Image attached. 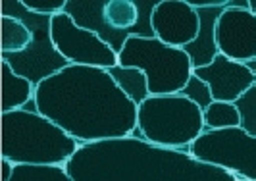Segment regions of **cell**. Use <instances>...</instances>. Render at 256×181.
<instances>
[{
  "label": "cell",
  "instance_id": "obj_10",
  "mask_svg": "<svg viewBox=\"0 0 256 181\" xmlns=\"http://www.w3.org/2000/svg\"><path fill=\"white\" fill-rule=\"evenodd\" d=\"M216 40L220 54L235 62L256 60V16L248 8H228L218 20Z\"/></svg>",
  "mask_w": 256,
  "mask_h": 181
},
{
  "label": "cell",
  "instance_id": "obj_6",
  "mask_svg": "<svg viewBox=\"0 0 256 181\" xmlns=\"http://www.w3.org/2000/svg\"><path fill=\"white\" fill-rule=\"evenodd\" d=\"M2 16H8L14 20L24 22L33 40L26 50L4 54L0 52V58L12 66V70L29 79L35 87H38L44 79L56 76L58 72L72 66L64 56L58 52L54 40H52V18L54 16H38V14L27 10L22 0H2Z\"/></svg>",
  "mask_w": 256,
  "mask_h": 181
},
{
  "label": "cell",
  "instance_id": "obj_3",
  "mask_svg": "<svg viewBox=\"0 0 256 181\" xmlns=\"http://www.w3.org/2000/svg\"><path fill=\"white\" fill-rule=\"evenodd\" d=\"M81 144L48 118L14 110L2 114V158L14 164L66 166Z\"/></svg>",
  "mask_w": 256,
  "mask_h": 181
},
{
  "label": "cell",
  "instance_id": "obj_12",
  "mask_svg": "<svg viewBox=\"0 0 256 181\" xmlns=\"http://www.w3.org/2000/svg\"><path fill=\"white\" fill-rule=\"evenodd\" d=\"M192 74L208 83L214 100L220 102H235L256 81L254 72L248 68V64L235 62L224 54H218L212 64L192 70Z\"/></svg>",
  "mask_w": 256,
  "mask_h": 181
},
{
  "label": "cell",
  "instance_id": "obj_23",
  "mask_svg": "<svg viewBox=\"0 0 256 181\" xmlns=\"http://www.w3.org/2000/svg\"><path fill=\"white\" fill-rule=\"evenodd\" d=\"M14 168H16V164H14L12 160L2 158V181H12Z\"/></svg>",
  "mask_w": 256,
  "mask_h": 181
},
{
  "label": "cell",
  "instance_id": "obj_4",
  "mask_svg": "<svg viewBox=\"0 0 256 181\" xmlns=\"http://www.w3.org/2000/svg\"><path fill=\"white\" fill-rule=\"evenodd\" d=\"M137 126L144 141L178 150H189L206 131L202 110L181 94L148 96L139 106Z\"/></svg>",
  "mask_w": 256,
  "mask_h": 181
},
{
  "label": "cell",
  "instance_id": "obj_2",
  "mask_svg": "<svg viewBox=\"0 0 256 181\" xmlns=\"http://www.w3.org/2000/svg\"><path fill=\"white\" fill-rule=\"evenodd\" d=\"M74 181H239L228 170L135 137L87 142L66 164Z\"/></svg>",
  "mask_w": 256,
  "mask_h": 181
},
{
  "label": "cell",
  "instance_id": "obj_24",
  "mask_svg": "<svg viewBox=\"0 0 256 181\" xmlns=\"http://www.w3.org/2000/svg\"><path fill=\"white\" fill-rule=\"evenodd\" d=\"M248 10L256 16V0H248Z\"/></svg>",
  "mask_w": 256,
  "mask_h": 181
},
{
  "label": "cell",
  "instance_id": "obj_15",
  "mask_svg": "<svg viewBox=\"0 0 256 181\" xmlns=\"http://www.w3.org/2000/svg\"><path fill=\"white\" fill-rule=\"evenodd\" d=\"M108 74L112 76V79L116 81V85L126 92L131 102H135L137 106H141L148 96H150V90H148V79L142 74L141 70L137 68H124V66H114L108 70Z\"/></svg>",
  "mask_w": 256,
  "mask_h": 181
},
{
  "label": "cell",
  "instance_id": "obj_13",
  "mask_svg": "<svg viewBox=\"0 0 256 181\" xmlns=\"http://www.w3.org/2000/svg\"><path fill=\"white\" fill-rule=\"evenodd\" d=\"M196 8L198 20H200V29L192 42H189L183 50L191 58L192 70L204 68L212 64L214 58L220 54L218 40H216V27H218L220 16L226 12L228 8L239 6V8H248V0H214V4H192Z\"/></svg>",
  "mask_w": 256,
  "mask_h": 181
},
{
  "label": "cell",
  "instance_id": "obj_17",
  "mask_svg": "<svg viewBox=\"0 0 256 181\" xmlns=\"http://www.w3.org/2000/svg\"><path fill=\"white\" fill-rule=\"evenodd\" d=\"M0 22H2V44H0V52L14 54V52L26 50L27 46L31 44V40H33V35L29 31V27L24 22L8 18V16H0Z\"/></svg>",
  "mask_w": 256,
  "mask_h": 181
},
{
  "label": "cell",
  "instance_id": "obj_7",
  "mask_svg": "<svg viewBox=\"0 0 256 181\" xmlns=\"http://www.w3.org/2000/svg\"><path fill=\"white\" fill-rule=\"evenodd\" d=\"M189 152L200 162L228 170L239 181H256V135L243 128L206 130Z\"/></svg>",
  "mask_w": 256,
  "mask_h": 181
},
{
  "label": "cell",
  "instance_id": "obj_18",
  "mask_svg": "<svg viewBox=\"0 0 256 181\" xmlns=\"http://www.w3.org/2000/svg\"><path fill=\"white\" fill-rule=\"evenodd\" d=\"M206 130H230V128H241V114L233 102H220L214 100L202 112Z\"/></svg>",
  "mask_w": 256,
  "mask_h": 181
},
{
  "label": "cell",
  "instance_id": "obj_8",
  "mask_svg": "<svg viewBox=\"0 0 256 181\" xmlns=\"http://www.w3.org/2000/svg\"><path fill=\"white\" fill-rule=\"evenodd\" d=\"M135 2L139 8V22L133 29H128V31L114 29L104 22L102 12L106 0H87V2L85 0H68L64 14H68L76 22V26L96 33L116 54H120L129 37H154L152 12L158 6V0H135Z\"/></svg>",
  "mask_w": 256,
  "mask_h": 181
},
{
  "label": "cell",
  "instance_id": "obj_21",
  "mask_svg": "<svg viewBox=\"0 0 256 181\" xmlns=\"http://www.w3.org/2000/svg\"><path fill=\"white\" fill-rule=\"evenodd\" d=\"M180 94L196 104L202 112H204L210 104L214 102V96H212V90L208 87V83H204L202 79L198 78V76H194V74H192L191 79L187 81V85L181 89Z\"/></svg>",
  "mask_w": 256,
  "mask_h": 181
},
{
  "label": "cell",
  "instance_id": "obj_14",
  "mask_svg": "<svg viewBox=\"0 0 256 181\" xmlns=\"http://www.w3.org/2000/svg\"><path fill=\"white\" fill-rule=\"evenodd\" d=\"M2 66V114L22 110L33 96H35V85L29 79L18 76L12 66L0 60Z\"/></svg>",
  "mask_w": 256,
  "mask_h": 181
},
{
  "label": "cell",
  "instance_id": "obj_19",
  "mask_svg": "<svg viewBox=\"0 0 256 181\" xmlns=\"http://www.w3.org/2000/svg\"><path fill=\"white\" fill-rule=\"evenodd\" d=\"M12 181H74L66 166H38V164H16Z\"/></svg>",
  "mask_w": 256,
  "mask_h": 181
},
{
  "label": "cell",
  "instance_id": "obj_1",
  "mask_svg": "<svg viewBox=\"0 0 256 181\" xmlns=\"http://www.w3.org/2000/svg\"><path fill=\"white\" fill-rule=\"evenodd\" d=\"M35 98L38 114L79 144L129 137L137 128L139 106L102 68L68 66L38 85Z\"/></svg>",
  "mask_w": 256,
  "mask_h": 181
},
{
  "label": "cell",
  "instance_id": "obj_11",
  "mask_svg": "<svg viewBox=\"0 0 256 181\" xmlns=\"http://www.w3.org/2000/svg\"><path fill=\"white\" fill-rule=\"evenodd\" d=\"M152 29L164 44L185 48L200 29L198 12L187 0H160L152 12Z\"/></svg>",
  "mask_w": 256,
  "mask_h": 181
},
{
  "label": "cell",
  "instance_id": "obj_16",
  "mask_svg": "<svg viewBox=\"0 0 256 181\" xmlns=\"http://www.w3.org/2000/svg\"><path fill=\"white\" fill-rule=\"evenodd\" d=\"M102 16L110 27L128 31L139 22V8L135 0H106Z\"/></svg>",
  "mask_w": 256,
  "mask_h": 181
},
{
  "label": "cell",
  "instance_id": "obj_22",
  "mask_svg": "<svg viewBox=\"0 0 256 181\" xmlns=\"http://www.w3.org/2000/svg\"><path fill=\"white\" fill-rule=\"evenodd\" d=\"M27 10L38 14V16H58L64 14L66 2L68 0H58V2H31V0H22Z\"/></svg>",
  "mask_w": 256,
  "mask_h": 181
},
{
  "label": "cell",
  "instance_id": "obj_9",
  "mask_svg": "<svg viewBox=\"0 0 256 181\" xmlns=\"http://www.w3.org/2000/svg\"><path fill=\"white\" fill-rule=\"evenodd\" d=\"M52 40L70 64L102 70L118 66V54L96 33L76 26L68 14L52 18Z\"/></svg>",
  "mask_w": 256,
  "mask_h": 181
},
{
  "label": "cell",
  "instance_id": "obj_20",
  "mask_svg": "<svg viewBox=\"0 0 256 181\" xmlns=\"http://www.w3.org/2000/svg\"><path fill=\"white\" fill-rule=\"evenodd\" d=\"M246 64H248V68L254 72V76H256V60L246 62ZM233 104L237 106V110H239V114H241V128H243L246 133L256 135V81H254V85L246 90L241 98H237Z\"/></svg>",
  "mask_w": 256,
  "mask_h": 181
},
{
  "label": "cell",
  "instance_id": "obj_5",
  "mask_svg": "<svg viewBox=\"0 0 256 181\" xmlns=\"http://www.w3.org/2000/svg\"><path fill=\"white\" fill-rule=\"evenodd\" d=\"M118 64L141 70L148 79L150 96L180 94L192 76L187 52L164 44L156 37H129L118 54Z\"/></svg>",
  "mask_w": 256,
  "mask_h": 181
}]
</instances>
